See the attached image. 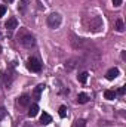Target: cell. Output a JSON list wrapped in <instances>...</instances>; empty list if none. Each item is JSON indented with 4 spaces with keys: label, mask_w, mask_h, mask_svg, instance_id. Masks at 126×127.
<instances>
[{
    "label": "cell",
    "mask_w": 126,
    "mask_h": 127,
    "mask_svg": "<svg viewBox=\"0 0 126 127\" xmlns=\"http://www.w3.org/2000/svg\"><path fill=\"white\" fill-rule=\"evenodd\" d=\"M4 13H6V6H4V4H0V18H1Z\"/></svg>",
    "instance_id": "obj_18"
},
{
    "label": "cell",
    "mask_w": 126,
    "mask_h": 127,
    "mask_svg": "<svg viewBox=\"0 0 126 127\" xmlns=\"http://www.w3.org/2000/svg\"><path fill=\"white\" fill-rule=\"evenodd\" d=\"M88 75H89L88 72H82V74H80L77 78H79V81H80V83H83V84H85V83L88 81Z\"/></svg>",
    "instance_id": "obj_14"
},
{
    "label": "cell",
    "mask_w": 126,
    "mask_h": 127,
    "mask_svg": "<svg viewBox=\"0 0 126 127\" xmlns=\"http://www.w3.org/2000/svg\"><path fill=\"white\" fill-rule=\"evenodd\" d=\"M125 92H126L125 87H120V89L117 90V95H125Z\"/></svg>",
    "instance_id": "obj_20"
},
{
    "label": "cell",
    "mask_w": 126,
    "mask_h": 127,
    "mask_svg": "<svg viewBox=\"0 0 126 127\" xmlns=\"http://www.w3.org/2000/svg\"><path fill=\"white\" fill-rule=\"evenodd\" d=\"M19 43H21L24 47H33V46L36 44L34 35H31L30 32H24V34L19 37Z\"/></svg>",
    "instance_id": "obj_2"
},
{
    "label": "cell",
    "mask_w": 126,
    "mask_h": 127,
    "mask_svg": "<svg viewBox=\"0 0 126 127\" xmlns=\"http://www.w3.org/2000/svg\"><path fill=\"white\" fill-rule=\"evenodd\" d=\"M67 111H68V109H67V106H60V117H61V118H64V117H65V115H67Z\"/></svg>",
    "instance_id": "obj_16"
},
{
    "label": "cell",
    "mask_w": 126,
    "mask_h": 127,
    "mask_svg": "<svg viewBox=\"0 0 126 127\" xmlns=\"http://www.w3.org/2000/svg\"><path fill=\"white\" fill-rule=\"evenodd\" d=\"M117 75H119V69H117V68H110V69L107 71V74H105L107 80H114Z\"/></svg>",
    "instance_id": "obj_6"
},
{
    "label": "cell",
    "mask_w": 126,
    "mask_h": 127,
    "mask_svg": "<svg viewBox=\"0 0 126 127\" xmlns=\"http://www.w3.org/2000/svg\"><path fill=\"white\" fill-rule=\"evenodd\" d=\"M4 1H6V3H12L13 0H4Z\"/></svg>",
    "instance_id": "obj_21"
},
{
    "label": "cell",
    "mask_w": 126,
    "mask_h": 127,
    "mask_svg": "<svg viewBox=\"0 0 126 127\" xmlns=\"http://www.w3.org/2000/svg\"><path fill=\"white\" fill-rule=\"evenodd\" d=\"M89 27H91L89 30H92V31H101V28H102V19L99 16H95L94 19L91 21Z\"/></svg>",
    "instance_id": "obj_4"
},
{
    "label": "cell",
    "mask_w": 126,
    "mask_h": 127,
    "mask_svg": "<svg viewBox=\"0 0 126 127\" xmlns=\"http://www.w3.org/2000/svg\"><path fill=\"white\" fill-rule=\"evenodd\" d=\"M122 1H123V0H113V4H114L116 7H119V6L122 4Z\"/></svg>",
    "instance_id": "obj_19"
},
{
    "label": "cell",
    "mask_w": 126,
    "mask_h": 127,
    "mask_svg": "<svg viewBox=\"0 0 126 127\" xmlns=\"http://www.w3.org/2000/svg\"><path fill=\"white\" fill-rule=\"evenodd\" d=\"M27 68H28L31 72H40L42 64L39 62V59H36V58H28V61H27Z\"/></svg>",
    "instance_id": "obj_3"
},
{
    "label": "cell",
    "mask_w": 126,
    "mask_h": 127,
    "mask_svg": "<svg viewBox=\"0 0 126 127\" xmlns=\"http://www.w3.org/2000/svg\"><path fill=\"white\" fill-rule=\"evenodd\" d=\"M88 99H89V97H88L86 93H80V95L77 96V102H79V103H86Z\"/></svg>",
    "instance_id": "obj_12"
},
{
    "label": "cell",
    "mask_w": 126,
    "mask_h": 127,
    "mask_svg": "<svg viewBox=\"0 0 126 127\" xmlns=\"http://www.w3.org/2000/svg\"><path fill=\"white\" fill-rule=\"evenodd\" d=\"M18 102H19V105H21V106H28V105H30V102H31V99H30V96H28V95H22L21 97H19V100H18Z\"/></svg>",
    "instance_id": "obj_8"
},
{
    "label": "cell",
    "mask_w": 126,
    "mask_h": 127,
    "mask_svg": "<svg viewBox=\"0 0 126 127\" xmlns=\"http://www.w3.org/2000/svg\"><path fill=\"white\" fill-rule=\"evenodd\" d=\"M4 27H6L9 31L15 30V28L18 27V21H16V18H9V19H7V22L4 24Z\"/></svg>",
    "instance_id": "obj_5"
},
{
    "label": "cell",
    "mask_w": 126,
    "mask_h": 127,
    "mask_svg": "<svg viewBox=\"0 0 126 127\" xmlns=\"http://www.w3.org/2000/svg\"><path fill=\"white\" fill-rule=\"evenodd\" d=\"M104 97L108 99V100H113V99L116 97V92H113V90H105V92H104Z\"/></svg>",
    "instance_id": "obj_11"
},
{
    "label": "cell",
    "mask_w": 126,
    "mask_h": 127,
    "mask_svg": "<svg viewBox=\"0 0 126 127\" xmlns=\"http://www.w3.org/2000/svg\"><path fill=\"white\" fill-rule=\"evenodd\" d=\"M4 117H6V109L3 106H0V120H3Z\"/></svg>",
    "instance_id": "obj_17"
},
{
    "label": "cell",
    "mask_w": 126,
    "mask_h": 127,
    "mask_svg": "<svg viewBox=\"0 0 126 127\" xmlns=\"http://www.w3.org/2000/svg\"><path fill=\"white\" fill-rule=\"evenodd\" d=\"M43 89H45V84H39V86L36 87V90H34V99H36V100L40 99V93L43 92Z\"/></svg>",
    "instance_id": "obj_10"
},
{
    "label": "cell",
    "mask_w": 126,
    "mask_h": 127,
    "mask_svg": "<svg viewBox=\"0 0 126 127\" xmlns=\"http://www.w3.org/2000/svg\"><path fill=\"white\" fill-rule=\"evenodd\" d=\"M61 22H63V16L60 15V13H51L49 16H48V25L51 27V28H58L60 25H61Z\"/></svg>",
    "instance_id": "obj_1"
},
{
    "label": "cell",
    "mask_w": 126,
    "mask_h": 127,
    "mask_svg": "<svg viewBox=\"0 0 126 127\" xmlns=\"http://www.w3.org/2000/svg\"><path fill=\"white\" fill-rule=\"evenodd\" d=\"M116 30L119 32L125 31V25H123V21H122V19H117V22H116Z\"/></svg>",
    "instance_id": "obj_13"
},
{
    "label": "cell",
    "mask_w": 126,
    "mask_h": 127,
    "mask_svg": "<svg viewBox=\"0 0 126 127\" xmlns=\"http://www.w3.org/2000/svg\"><path fill=\"white\" fill-rule=\"evenodd\" d=\"M51 121H52V117H51L48 112H43V114H42V117H40V123H42L43 126H48Z\"/></svg>",
    "instance_id": "obj_7"
},
{
    "label": "cell",
    "mask_w": 126,
    "mask_h": 127,
    "mask_svg": "<svg viewBox=\"0 0 126 127\" xmlns=\"http://www.w3.org/2000/svg\"><path fill=\"white\" fill-rule=\"evenodd\" d=\"M39 114V105L37 103H31L30 105V109H28V115L30 117H36Z\"/></svg>",
    "instance_id": "obj_9"
},
{
    "label": "cell",
    "mask_w": 126,
    "mask_h": 127,
    "mask_svg": "<svg viewBox=\"0 0 126 127\" xmlns=\"http://www.w3.org/2000/svg\"><path fill=\"white\" fill-rule=\"evenodd\" d=\"M73 127H86V123H85V120H76Z\"/></svg>",
    "instance_id": "obj_15"
}]
</instances>
